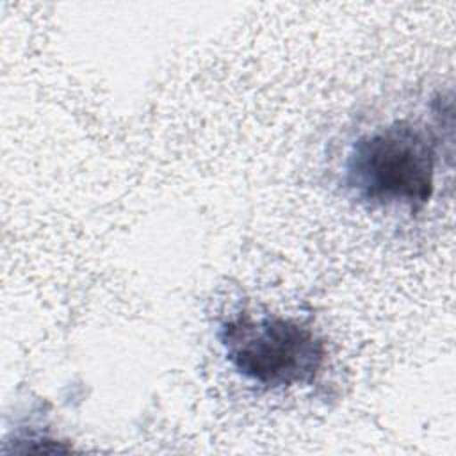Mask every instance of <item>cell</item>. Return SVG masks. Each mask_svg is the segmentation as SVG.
<instances>
[{"instance_id":"2","label":"cell","mask_w":456,"mask_h":456,"mask_svg":"<svg viewBox=\"0 0 456 456\" xmlns=\"http://www.w3.org/2000/svg\"><path fill=\"white\" fill-rule=\"evenodd\" d=\"M217 340L233 372L264 390L310 385L328 356L308 322L278 314L239 312L219 324Z\"/></svg>"},{"instance_id":"1","label":"cell","mask_w":456,"mask_h":456,"mask_svg":"<svg viewBox=\"0 0 456 456\" xmlns=\"http://www.w3.org/2000/svg\"><path fill=\"white\" fill-rule=\"evenodd\" d=\"M440 142L428 123L397 118L360 132L342 157L340 182L367 208L420 212L436 187Z\"/></svg>"}]
</instances>
